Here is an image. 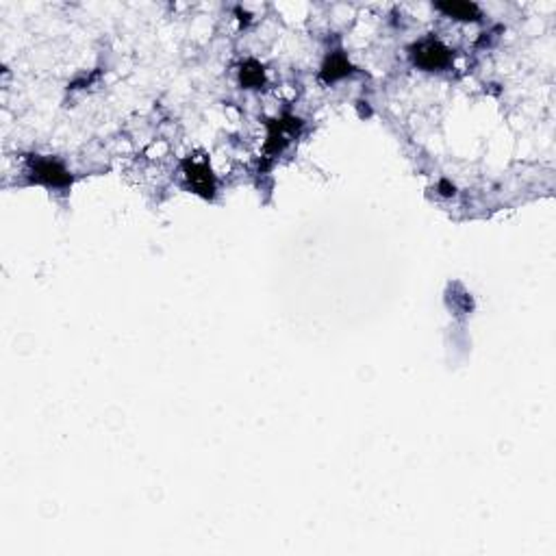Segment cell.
<instances>
[{"label": "cell", "instance_id": "obj_1", "mask_svg": "<svg viewBox=\"0 0 556 556\" xmlns=\"http://www.w3.org/2000/svg\"><path fill=\"white\" fill-rule=\"evenodd\" d=\"M415 61L426 70H437L450 61V52H447L439 42L428 40L415 48Z\"/></svg>", "mask_w": 556, "mask_h": 556}, {"label": "cell", "instance_id": "obj_2", "mask_svg": "<svg viewBox=\"0 0 556 556\" xmlns=\"http://www.w3.org/2000/svg\"><path fill=\"white\" fill-rule=\"evenodd\" d=\"M35 178L48 185H63L70 181L67 174L61 170V166L52 164V161H40L38 168H35Z\"/></svg>", "mask_w": 556, "mask_h": 556}, {"label": "cell", "instance_id": "obj_3", "mask_svg": "<svg viewBox=\"0 0 556 556\" xmlns=\"http://www.w3.org/2000/svg\"><path fill=\"white\" fill-rule=\"evenodd\" d=\"M441 11H445L447 15H454V17H461V20H476L480 15L478 13V7L476 5H470V3H450V5H437Z\"/></svg>", "mask_w": 556, "mask_h": 556}]
</instances>
